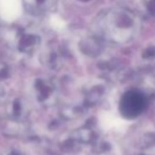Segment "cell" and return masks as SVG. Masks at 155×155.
Listing matches in <instances>:
<instances>
[{
  "label": "cell",
  "mask_w": 155,
  "mask_h": 155,
  "mask_svg": "<svg viewBox=\"0 0 155 155\" xmlns=\"http://www.w3.org/2000/svg\"><path fill=\"white\" fill-rule=\"evenodd\" d=\"M145 107L143 97L137 92H130L124 95L121 101V111L127 117L138 115Z\"/></svg>",
  "instance_id": "cell-1"
}]
</instances>
